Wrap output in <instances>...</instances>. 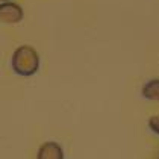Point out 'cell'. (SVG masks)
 <instances>
[{"label": "cell", "instance_id": "2", "mask_svg": "<svg viewBox=\"0 0 159 159\" xmlns=\"http://www.w3.org/2000/svg\"><path fill=\"white\" fill-rule=\"evenodd\" d=\"M25 12L23 8L14 2H2L0 3V21L6 25H17L23 20Z\"/></svg>", "mask_w": 159, "mask_h": 159}, {"label": "cell", "instance_id": "4", "mask_svg": "<svg viewBox=\"0 0 159 159\" xmlns=\"http://www.w3.org/2000/svg\"><path fill=\"white\" fill-rule=\"evenodd\" d=\"M141 94H143V97L150 102H159V79H152V80L146 82Z\"/></svg>", "mask_w": 159, "mask_h": 159}, {"label": "cell", "instance_id": "1", "mask_svg": "<svg viewBox=\"0 0 159 159\" xmlns=\"http://www.w3.org/2000/svg\"><path fill=\"white\" fill-rule=\"evenodd\" d=\"M11 67L14 73L23 77L34 76L39 68V56L32 46H20L17 47L11 59Z\"/></svg>", "mask_w": 159, "mask_h": 159}, {"label": "cell", "instance_id": "3", "mask_svg": "<svg viewBox=\"0 0 159 159\" xmlns=\"http://www.w3.org/2000/svg\"><path fill=\"white\" fill-rule=\"evenodd\" d=\"M37 159H64L62 147L58 143L47 141L38 148Z\"/></svg>", "mask_w": 159, "mask_h": 159}, {"label": "cell", "instance_id": "6", "mask_svg": "<svg viewBox=\"0 0 159 159\" xmlns=\"http://www.w3.org/2000/svg\"><path fill=\"white\" fill-rule=\"evenodd\" d=\"M0 2H11V0H0Z\"/></svg>", "mask_w": 159, "mask_h": 159}, {"label": "cell", "instance_id": "5", "mask_svg": "<svg viewBox=\"0 0 159 159\" xmlns=\"http://www.w3.org/2000/svg\"><path fill=\"white\" fill-rule=\"evenodd\" d=\"M148 127L152 129V132L159 135V115H153L148 120Z\"/></svg>", "mask_w": 159, "mask_h": 159}]
</instances>
